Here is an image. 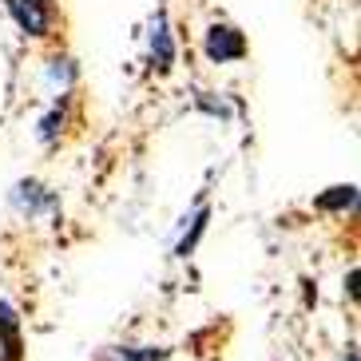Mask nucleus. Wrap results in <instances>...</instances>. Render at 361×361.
Instances as JSON below:
<instances>
[{
	"instance_id": "nucleus-1",
	"label": "nucleus",
	"mask_w": 361,
	"mask_h": 361,
	"mask_svg": "<svg viewBox=\"0 0 361 361\" xmlns=\"http://www.w3.org/2000/svg\"><path fill=\"white\" fill-rule=\"evenodd\" d=\"M0 4L28 40H56V28H60V4L56 0H0Z\"/></svg>"
},
{
	"instance_id": "nucleus-2",
	"label": "nucleus",
	"mask_w": 361,
	"mask_h": 361,
	"mask_svg": "<svg viewBox=\"0 0 361 361\" xmlns=\"http://www.w3.org/2000/svg\"><path fill=\"white\" fill-rule=\"evenodd\" d=\"M179 64V44H175V28H171L167 0L155 4L147 20V72L151 75H171Z\"/></svg>"
},
{
	"instance_id": "nucleus-3",
	"label": "nucleus",
	"mask_w": 361,
	"mask_h": 361,
	"mask_svg": "<svg viewBox=\"0 0 361 361\" xmlns=\"http://www.w3.org/2000/svg\"><path fill=\"white\" fill-rule=\"evenodd\" d=\"M202 56H207V64L223 68V64H243L246 56H250V40L238 24L231 20H214L207 32H202Z\"/></svg>"
},
{
	"instance_id": "nucleus-4",
	"label": "nucleus",
	"mask_w": 361,
	"mask_h": 361,
	"mask_svg": "<svg viewBox=\"0 0 361 361\" xmlns=\"http://www.w3.org/2000/svg\"><path fill=\"white\" fill-rule=\"evenodd\" d=\"M8 202L12 211L24 214V219H60V211H64V202H60V191H52L48 183L40 179H16L8 191Z\"/></svg>"
},
{
	"instance_id": "nucleus-5",
	"label": "nucleus",
	"mask_w": 361,
	"mask_h": 361,
	"mask_svg": "<svg viewBox=\"0 0 361 361\" xmlns=\"http://www.w3.org/2000/svg\"><path fill=\"white\" fill-rule=\"evenodd\" d=\"M72 123H75V92H60V96H52L48 111L36 119V139L44 147H56L72 131Z\"/></svg>"
},
{
	"instance_id": "nucleus-6",
	"label": "nucleus",
	"mask_w": 361,
	"mask_h": 361,
	"mask_svg": "<svg viewBox=\"0 0 361 361\" xmlns=\"http://www.w3.org/2000/svg\"><path fill=\"white\" fill-rule=\"evenodd\" d=\"M44 84H48L52 96L75 92L80 87V60L72 52H64V48H52V52L44 56Z\"/></svg>"
},
{
	"instance_id": "nucleus-7",
	"label": "nucleus",
	"mask_w": 361,
	"mask_h": 361,
	"mask_svg": "<svg viewBox=\"0 0 361 361\" xmlns=\"http://www.w3.org/2000/svg\"><path fill=\"white\" fill-rule=\"evenodd\" d=\"M314 211L334 214V219H345V214H357V183H334L322 195H314Z\"/></svg>"
},
{
	"instance_id": "nucleus-8",
	"label": "nucleus",
	"mask_w": 361,
	"mask_h": 361,
	"mask_svg": "<svg viewBox=\"0 0 361 361\" xmlns=\"http://www.w3.org/2000/svg\"><path fill=\"white\" fill-rule=\"evenodd\" d=\"M211 207L207 202H199L191 211V219H183V234H179V243H175V258H191L195 250H199L202 243V234H207V226H211Z\"/></svg>"
},
{
	"instance_id": "nucleus-9",
	"label": "nucleus",
	"mask_w": 361,
	"mask_h": 361,
	"mask_svg": "<svg viewBox=\"0 0 361 361\" xmlns=\"http://www.w3.org/2000/svg\"><path fill=\"white\" fill-rule=\"evenodd\" d=\"M171 345H139V341H119V345H104L96 361H167Z\"/></svg>"
},
{
	"instance_id": "nucleus-10",
	"label": "nucleus",
	"mask_w": 361,
	"mask_h": 361,
	"mask_svg": "<svg viewBox=\"0 0 361 361\" xmlns=\"http://www.w3.org/2000/svg\"><path fill=\"white\" fill-rule=\"evenodd\" d=\"M195 107H199L202 116H211V119H219V123H226V119L234 116L231 111V104H226L219 92H195Z\"/></svg>"
},
{
	"instance_id": "nucleus-11",
	"label": "nucleus",
	"mask_w": 361,
	"mask_h": 361,
	"mask_svg": "<svg viewBox=\"0 0 361 361\" xmlns=\"http://www.w3.org/2000/svg\"><path fill=\"white\" fill-rule=\"evenodd\" d=\"M16 334H24L20 314H16L8 302H0V338H16Z\"/></svg>"
},
{
	"instance_id": "nucleus-12",
	"label": "nucleus",
	"mask_w": 361,
	"mask_h": 361,
	"mask_svg": "<svg viewBox=\"0 0 361 361\" xmlns=\"http://www.w3.org/2000/svg\"><path fill=\"white\" fill-rule=\"evenodd\" d=\"M345 294H350V302H357V266H350V274H345Z\"/></svg>"
},
{
	"instance_id": "nucleus-13",
	"label": "nucleus",
	"mask_w": 361,
	"mask_h": 361,
	"mask_svg": "<svg viewBox=\"0 0 361 361\" xmlns=\"http://www.w3.org/2000/svg\"><path fill=\"white\" fill-rule=\"evenodd\" d=\"M341 361H361V353H357V341H350V345H345V353H341Z\"/></svg>"
}]
</instances>
